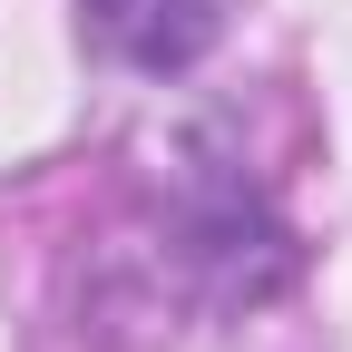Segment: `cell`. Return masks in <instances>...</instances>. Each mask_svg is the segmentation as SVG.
<instances>
[{
    "label": "cell",
    "mask_w": 352,
    "mask_h": 352,
    "mask_svg": "<svg viewBox=\"0 0 352 352\" xmlns=\"http://www.w3.org/2000/svg\"><path fill=\"white\" fill-rule=\"evenodd\" d=\"M108 50H127L138 69H186L215 39V0H88Z\"/></svg>",
    "instance_id": "6da1fadb"
}]
</instances>
